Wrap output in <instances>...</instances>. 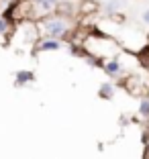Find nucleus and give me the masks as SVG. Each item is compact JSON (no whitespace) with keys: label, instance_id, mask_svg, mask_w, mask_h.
Instances as JSON below:
<instances>
[{"label":"nucleus","instance_id":"1","mask_svg":"<svg viewBox=\"0 0 149 159\" xmlns=\"http://www.w3.org/2000/svg\"><path fill=\"white\" fill-rule=\"evenodd\" d=\"M45 31H47L49 37L57 39V37H61V35H65L68 25H65L63 19H49V20H45Z\"/></svg>","mask_w":149,"mask_h":159},{"label":"nucleus","instance_id":"2","mask_svg":"<svg viewBox=\"0 0 149 159\" xmlns=\"http://www.w3.org/2000/svg\"><path fill=\"white\" fill-rule=\"evenodd\" d=\"M33 78H35V75H33V71H19V74H16V80H14V84L16 86H23V84H29V82H33Z\"/></svg>","mask_w":149,"mask_h":159},{"label":"nucleus","instance_id":"3","mask_svg":"<svg viewBox=\"0 0 149 159\" xmlns=\"http://www.w3.org/2000/svg\"><path fill=\"white\" fill-rule=\"evenodd\" d=\"M104 71H106L108 75H119V71H121V66H119V59H112L108 61V63H102Z\"/></svg>","mask_w":149,"mask_h":159},{"label":"nucleus","instance_id":"4","mask_svg":"<svg viewBox=\"0 0 149 159\" xmlns=\"http://www.w3.org/2000/svg\"><path fill=\"white\" fill-rule=\"evenodd\" d=\"M59 41H55V39H49V41L41 43L39 45V51H55V49H59Z\"/></svg>","mask_w":149,"mask_h":159},{"label":"nucleus","instance_id":"5","mask_svg":"<svg viewBox=\"0 0 149 159\" xmlns=\"http://www.w3.org/2000/svg\"><path fill=\"white\" fill-rule=\"evenodd\" d=\"M35 4L37 6H41L45 12H49L51 8H55V4H57V0H35Z\"/></svg>","mask_w":149,"mask_h":159},{"label":"nucleus","instance_id":"6","mask_svg":"<svg viewBox=\"0 0 149 159\" xmlns=\"http://www.w3.org/2000/svg\"><path fill=\"white\" fill-rule=\"evenodd\" d=\"M100 96H102V98H112V86L110 84H102V88H100Z\"/></svg>","mask_w":149,"mask_h":159},{"label":"nucleus","instance_id":"7","mask_svg":"<svg viewBox=\"0 0 149 159\" xmlns=\"http://www.w3.org/2000/svg\"><path fill=\"white\" fill-rule=\"evenodd\" d=\"M139 112L143 114V116H149V98H145L143 102H141V106H139Z\"/></svg>","mask_w":149,"mask_h":159},{"label":"nucleus","instance_id":"8","mask_svg":"<svg viewBox=\"0 0 149 159\" xmlns=\"http://www.w3.org/2000/svg\"><path fill=\"white\" fill-rule=\"evenodd\" d=\"M6 31H8V19H0V33H6Z\"/></svg>","mask_w":149,"mask_h":159},{"label":"nucleus","instance_id":"9","mask_svg":"<svg viewBox=\"0 0 149 159\" xmlns=\"http://www.w3.org/2000/svg\"><path fill=\"white\" fill-rule=\"evenodd\" d=\"M82 6H84V10H86V12H90V10H94V6H96V4H94V2H84Z\"/></svg>","mask_w":149,"mask_h":159},{"label":"nucleus","instance_id":"10","mask_svg":"<svg viewBox=\"0 0 149 159\" xmlns=\"http://www.w3.org/2000/svg\"><path fill=\"white\" fill-rule=\"evenodd\" d=\"M143 23H145V25H149V8L143 12Z\"/></svg>","mask_w":149,"mask_h":159}]
</instances>
